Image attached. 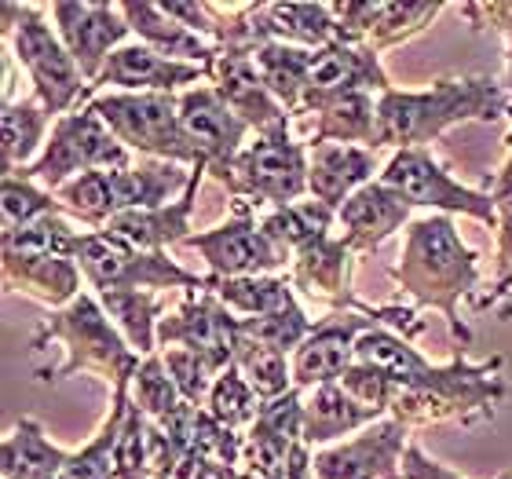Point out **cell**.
Listing matches in <instances>:
<instances>
[{
    "instance_id": "cell-1",
    "label": "cell",
    "mask_w": 512,
    "mask_h": 479,
    "mask_svg": "<svg viewBox=\"0 0 512 479\" xmlns=\"http://www.w3.org/2000/svg\"><path fill=\"white\" fill-rule=\"evenodd\" d=\"M476 249L461 242L454 216L432 213L421 220H410L403 231L399 264L392 267V278L399 282L406 297H414L417 308L443 311L450 333L461 344H472V330L458 319V300L476 289L480 267Z\"/></svg>"
},
{
    "instance_id": "cell-2",
    "label": "cell",
    "mask_w": 512,
    "mask_h": 479,
    "mask_svg": "<svg viewBox=\"0 0 512 479\" xmlns=\"http://www.w3.org/2000/svg\"><path fill=\"white\" fill-rule=\"evenodd\" d=\"M509 114V96L491 77L465 81H436L428 92H399L388 88L377 96L374 150H417L439 139L450 125L465 121H498Z\"/></svg>"
},
{
    "instance_id": "cell-3",
    "label": "cell",
    "mask_w": 512,
    "mask_h": 479,
    "mask_svg": "<svg viewBox=\"0 0 512 479\" xmlns=\"http://www.w3.org/2000/svg\"><path fill=\"white\" fill-rule=\"evenodd\" d=\"M502 366V355L487 362H469L465 355H458L447 366H428L414 384L395 388L388 417H395L410 432L428 425H447V421L454 425L494 421L498 403L509 395Z\"/></svg>"
},
{
    "instance_id": "cell-4",
    "label": "cell",
    "mask_w": 512,
    "mask_h": 479,
    "mask_svg": "<svg viewBox=\"0 0 512 479\" xmlns=\"http://www.w3.org/2000/svg\"><path fill=\"white\" fill-rule=\"evenodd\" d=\"M48 341L63 344L66 362L59 370H37L41 381H63L70 373H99L110 388H121V384H132L139 362H143L128 348V341L92 293H81L74 304H66L44 319L41 330L33 333V348H44Z\"/></svg>"
},
{
    "instance_id": "cell-5",
    "label": "cell",
    "mask_w": 512,
    "mask_h": 479,
    "mask_svg": "<svg viewBox=\"0 0 512 479\" xmlns=\"http://www.w3.org/2000/svg\"><path fill=\"white\" fill-rule=\"evenodd\" d=\"M191 169L176 161H139L132 169H99L85 172L55 191L66 216H77L85 227L103 231V227L121 213H143V209H161L172 205L176 191H187Z\"/></svg>"
},
{
    "instance_id": "cell-6",
    "label": "cell",
    "mask_w": 512,
    "mask_h": 479,
    "mask_svg": "<svg viewBox=\"0 0 512 479\" xmlns=\"http://www.w3.org/2000/svg\"><path fill=\"white\" fill-rule=\"evenodd\" d=\"M4 37L22 70L33 81V96L55 121L92 103L85 74L77 70L74 55L66 52L63 37L48 26L44 4H4Z\"/></svg>"
},
{
    "instance_id": "cell-7",
    "label": "cell",
    "mask_w": 512,
    "mask_h": 479,
    "mask_svg": "<svg viewBox=\"0 0 512 479\" xmlns=\"http://www.w3.org/2000/svg\"><path fill=\"white\" fill-rule=\"evenodd\" d=\"M220 187L231 194V216H260L267 209L308 198V143H297L289 128L256 136L231 165Z\"/></svg>"
},
{
    "instance_id": "cell-8",
    "label": "cell",
    "mask_w": 512,
    "mask_h": 479,
    "mask_svg": "<svg viewBox=\"0 0 512 479\" xmlns=\"http://www.w3.org/2000/svg\"><path fill=\"white\" fill-rule=\"evenodd\" d=\"M88 107L107 121V128L132 154H147L154 161H176L187 169L205 165L202 150L194 147L180 121V96L165 92H107Z\"/></svg>"
},
{
    "instance_id": "cell-9",
    "label": "cell",
    "mask_w": 512,
    "mask_h": 479,
    "mask_svg": "<svg viewBox=\"0 0 512 479\" xmlns=\"http://www.w3.org/2000/svg\"><path fill=\"white\" fill-rule=\"evenodd\" d=\"M132 150L121 147V139L107 128L92 107H81L74 114L55 121L52 136L44 143L41 158L19 169L15 176L37 183L44 191H59L70 180L99 169H132Z\"/></svg>"
},
{
    "instance_id": "cell-10",
    "label": "cell",
    "mask_w": 512,
    "mask_h": 479,
    "mask_svg": "<svg viewBox=\"0 0 512 479\" xmlns=\"http://www.w3.org/2000/svg\"><path fill=\"white\" fill-rule=\"evenodd\" d=\"M74 264L85 282L99 293H125V289H209V275L183 271L169 253H139L132 245L110 238L107 231H81L74 249Z\"/></svg>"
},
{
    "instance_id": "cell-11",
    "label": "cell",
    "mask_w": 512,
    "mask_h": 479,
    "mask_svg": "<svg viewBox=\"0 0 512 479\" xmlns=\"http://www.w3.org/2000/svg\"><path fill=\"white\" fill-rule=\"evenodd\" d=\"M377 180L384 187H392L395 194H403L414 209H436L443 216H472L487 227H498V205H494L491 191H472L465 183L450 180V172L439 165L425 147L417 150H395L392 161L381 169Z\"/></svg>"
},
{
    "instance_id": "cell-12",
    "label": "cell",
    "mask_w": 512,
    "mask_h": 479,
    "mask_svg": "<svg viewBox=\"0 0 512 479\" xmlns=\"http://www.w3.org/2000/svg\"><path fill=\"white\" fill-rule=\"evenodd\" d=\"M238 344H242V319L224 308V300L213 289L187 293L180 311L161 319L158 326V348H191L213 362L216 373L235 366Z\"/></svg>"
},
{
    "instance_id": "cell-13",
    "label": "cell",
    "mask_w": 512,
    "mask_h": 479,
    "mask_svg": "<svg viewBox=\"0 0 512 479\" xmlns=\"http://www.w3.org/2000/svg\"><path fill=\"white\" fill-rule=\"evenodd\" d=\"M410 447V428L395 417L363 428L355 439L311 454L315 479H403V454Z\"/></svg>"
},
{
    "instance_id": "cell-14",
    "label": "cell",
    "mask_w": 512,
    "mask_h": 479,
    "mask_svg": "<svg viewBox=\"0 0 512 479\" xmlns=\"http://www.w3.org/2000/svg\"><path fill=\"white\" fill-rule=\"evenodd\" d=\"M183 245L198 249L205 256V264L213 267L216 278H260L293 264L289 253H282L264 235L256 216H231L227 224L213 227V231H198Z\"/></svg>"
},
{
    "instance_id": "cell-15",
    "label": "cell",
    "mask_w": 512,
    "mask_h": 479,
    "mask_svg": "<svg viewBox=\"0 0 512 479\" xmlns=\"http://www.w3.org/2000/svg\"><path fill=\"white\" fill-rule=\"evenodd\" d=\"M48 15L55 19V33L63 37L66 52L74 55L77 70L85 74L88 88L96 85L110 55L118 52L125 37L132 33L128 19L121 15V4H52Z\"/></svg>"
},
{
    "instance_id": "cell-16",
    "label": "cell",
    "mask_w": 512,
    "mask_h": 479,
    "mask_svg": "<svg viewBox=\"0 0 512 479\" xmlns=\"http://www.w3.org/2000/svg\"><path fill=\"white\" fill-rule=\"evenodd\" d=\"M180 121L187 128V136L194 139V147L202 150L205 172L216 183L231 172L238 154L246 150V136L253 132L235 110L227 107L224 99L216 96L213 85H198L180 92Z\"/></svg>"
},
{
    "instance_id": "cell-17",
    "label": "cell",
    "mask_w": 512,
    "mask_h": 479,
    "mask_svg": "<svg viewBox=\"0 0 512 479\" xmlns=\"http://www.w3.org/2000/svg\"><path fill=\"white\" fill-rule=\"evenodd\" d=\"M209 85L256 136L275 132V128H289L293 114L267 92V85L256 74L253 52H246V48H220V55L209 66Z\"/></svg>"
},
{
    "instance_id": "cell-18",
    "label": "cell",
    "mask_w": 512,
    "mask_h": 479,
    "mask_svg": "<svg viewBox=\"0 0 512 479\" xmlns=\"http://www.w3.org/2000/svg\"><path fill=\"white\" fill-rule=\"evenodd\" d=\"M388 88H392V81H388L381 59L374 52L333 41L330 48L315 52V66H311L300 114H315L319 107L341 96H352V92H377L381 96Z\"/></svg>"
},
{
    "instance_id": "cell-19",
    "label": "cell",
    "mask_w": 512,
    "mask_h": 479,
    "mask_svg": "<svg viewBox=\"0 0 512 479\" xmlns=\"http://www.w3.org/2000/svg\"><path fill=\"white\" fill-rule=\"evenodd\" d=\"M410 213H414V205L406 202L403 194H395L392 187H384L381 180H374L366 183L363 191H355L337 209V231H341V242L348 253L370 256L395 231L410 227Z\"/></svg>"
},
{
    "instance_id": "cell-20",
    "label": "cell",
    "mask_w": 512,
    "mask_h": 479,
    "mask_svg": "<svg viewBox=\"0 0 512 479\" xmlns=\"http://www.w3.org/2000/svg\"><path fill=\"white\" fill-rule=\"evenodd\" d=\"M209 81V66H194L169 59V55L154 52L150 44H121L118 52L110 55V63L103 66L99 81L88 92L96 99L99 88H118V92H165L172 96L183 85H198Z\"/></svg>"
},
{
    "instance_id": "cell-21",
    "label": "cell",
    "mask_w": 512,
    "mask_h": 479,
    "mask_svg": "<svg viewBox=\"0 0 512 479\" xmlns=\"http://www.w3.org/2000/svg\"><path fill=\"white\" fill-rule=\"evenodd\" d=\"M202 176H209L205 165L191 169V183L180 194V202L161 205V209H143V213H121L103 231L139 249V253H169V245H183L191 238V216L194 205H198V191H202Z\"/></svg>"
},
{
    "instance_id": "cell-22",
    "label": "cell",
    "mask_w": 512,
    "mask_h": 479,
    "mask_svg": "<svg viewBox=\"0 0 512 479\" xmlns=\"http://www.w3.org/2000/svg\"><path fill=\"white\" fill-rule=\"evenodd\" d=\"M352 260L355 256L344 249L341 238H319L293 253L289 282L293 289L308 293L311 300L330 304L333 311H370L352 293Z\"/></svg>"
},
{
    "instance_id": "cell-23",
    "label": "cell",
    "mask_w": 512,
    "mask_h": 479,
    "mask_svg": "<svg viewBox=\"0 0 512 479\" xmlns=\"http://www.w3.org/2000/svg\"><path fill=\"white\" fill-rule=\"evenodd\" d=\"M377 150L348 147V143H322L308 147V198L341 209L355 191L374 183Z\"/></svg>"
},
{
    "instance_id": "cell-24",
    "label": "cell",
    "mask_w": 512,
    "mask_h": 479,
    "mask_svg": "<svg viewBox=\"0 0 512 479\" xmlns=\"http://www.w3.org/2000/svg\"><path fill=\"white\" fill-rule=\"evenodd\" d=\"M388 410L366 406L355 395H348L341 384H322L304 392V421H300V439L308 447H326L341 436H359L363 428L384 421Z\"/></svg>"
},
{
    "instance_id": "cell-25",
    "label": "cell",
    "mask_w": 512,
    "mask_h": 479,
    "mask_svg": "<svg viewBox=\"0 0 512 479\" xmlns=\"http://www.w3.org/2000/svg\"><path fill=\"white\" fill-rule=\"evenodd\" d=\"M81 267L66 256L8 253L4 249V289L41 300L44 308H66L81 297Z\"/></svg>"
},
{
    "instance_id": "cell-26",
    "label": "cell",
    "mask_w": 512,
    "mask_h": 479,
    "mask_svg": "<svg viewBox=\"0 0 512 479\" xmlns=\"http://www.w3.org/2000/svg\"><path fill=\"white\" fill-rule=\"evenodd\" d=\"M121 15L128 19L132 33L139 41L150 44L154 52L169 55V59H180V63H194V66H213V59L220 55L213 41L198 37L194 30H187L180 19H172L165 4H150V0H128L121 4Z\"/></svg>"
},
{
    "instance_id": "cell-27",
    "label": "cell",
    "mask_w": 512,
    "mask_h": 479,
    "mask_svg": "<svg viewBox=\"0 0 512 479\" xmlns=\"http://www.w3.org/2000/svg\"><path fill=\"white\" fill-rule=\"evenodd\" d=\"M63 447H55L37 417H19L4 436V479H59L66 469Z\"/></svg>"
},
{
    "instance_id": "cell-28",
    "label": "cell",
    "mask_w": 512,
    "mask_h": 479,
    "mask_svg": "<svg viewBox=\"0 0 512 479\" xmlns=\"http://www.w3.org/2000/svg\"><path fill=\"white\" fill-rule=\"evenodd\" d=\"M253 63L260 81L267 85V92L289 114H300V103H304V92H308L311 66H315V52L311 48H297V44L267 41L260 48H253Z\"/></svg>"
},
{
    "instance_id": "cell-29",
    "label": "cell",
    "mask_w": 512,
    "mask_h": 479,
    "mask_svg": "<svg viewBox=\"0 0 512 479\" xmlns=\"http://www.w3.org/2000/svg\"><path fill=\"white\" fill-rule=\"evenodd\" d=\"M256 224L264 227V235L293 260V253H300L304 245L330 238V231L337 227V209L315 202V198H304V202L282 205V209H267L256 216Z\"/></svg>"
},
{
    "instance_id": "cell-30",
    "label": "cell",
    "mask_w": 512,
    "mask_h": 479,
    "mask_svg": "<svg viewBox=\"0 0 512 479\" xmlns=\"http://www.w3.org/2000/svg\"><path fill=\"white\" fill-rule=\"evenodd\" d=\"M99 304L110 315V322L118 326V333L128 341V348L147 359L158 352V326L165 300L150 289H125V293H99Z\"/></svg>"
},
{
    "instance_id": "cell-31",
    "label": "cell",
    "mask_w": 512,
    "mask_h": 479,
    "mask_svg": "<svg viewBox=\"0 0 512 479\" xmlns=\"http://www.w3.org/2000/svg\"><path fill=\"white\" fill-rule=\"evenodd\" d=\"M315 128L308 136V147H322V143H370L374 150V128H377V99L374 92H352L326 103L315 110Z\"/></svg>"
},
{
    "instance_id": "cell-32",
    "label": "cell",
    "mask_w": 512,
    "mask_h": 479,
    "mask_svg": "<svg viewBox=\"0 0 512 479\" xmlns=\"http://www.w3.org/2000/svg\"><path fill=\"white\" fill-rule=\"evenodd\" d=\"M0 125H4V176H8V172H19L41 158L37 150H44V143H48L44 136H48V128H55V118L30 92L26 99L4 103Z\"/></svg>"
},
{
    "instance_id": "cell-33",
    "label": "cell",
    "mask_w": 512,
    "mask_h": 479,
    "mask_svg": "<svg viewBox=\"0 0 512 479\" xmlns=\"http://www.w3.org/2000/svg\"><path fill=\"white\" fill-rule=\"evenodd\" d=\"M209 289L224 300L227 311H235L242 319L256 315H271V311L286 308L293 297V282L289 275H260V278H216L209 275Z\"/></svg>"
},
{
    "instance_id": "cell-34",
    "label": "cell",
    "mask_w": 512,
    "mask_h": 479,
    "mask_svg": "<svg viewBox=\"0 0 512 479\" xmlns=\"http://www.w3.org/2000/svg\"><path fill=\"white\" fill-rule=\"evenodd\" d=\"M125 410H128V384H121V388H114V406H110V417L103 421L96 439L70 454V461H66V469L59 479H114L118 476V472H114V447H118Z\"/></svg>"
},
{
    "instance_id": "cell-35",
    "label": "cell",
    "mask_w": 512,
    "mask_h": 479,
    "mask_svg": "<svg viewBox=\"0 0 512 479\" xmlns=\"http://www.w3.org/2000/svg\"><path fill=\"white\" fill-rule=\"evenodd\" d=\"M260 395L253 392V384L242 377V370L238 366H231V370H224L220 377H216L213 392H209V403H205V414L213 417V421H220L224 428H231V432H242L246 436L249 428H253V421L260 417Z\"/></svg>"
},
{
    "instance_id": "cell-36",
    "label": "cell",
    "mask_w": 512,
    "mask_h": 479,
    "mask_svg": "<svg viewBox=\"0 0 512 479\" xmlns=\"http://www.w3.org/2000/svg\"><path fill=\"white\" fill-rule=\"evenodd\" d=\"M235 366L242 370V377L253 384V392L260 395V403H271V399H282L286 392H293V366L286 362V355L275 352V348H267V344L242 337Z\"/></svg>"
},
{
    "instance_id": "cell-37",
    "label": "cell",
    "mask_w": 512,
    "mask_h": 479,
    "mask_svg": "<svg viewBox=\"0 0 512 479\" xmlns=\"http://www.w3.org/2000/svg\"><path fill=\"white\" fill-rule=\"evenodd\" d=\"M128 395H132V403H136L139 410L147 414V421H154V425H165V421L183 406L180 388H176V381H172L169 370H165L161 352L147 355V359L139 362L136 377L128 384Z\"/></svg>"
},
{
    "instance_id": "cell-38",
    "label": "cell",
    "mask_w": 512,
    "mask_h": 479,
    "mask_svg": "<svg viewBox=\"0 0 512 479\" xmlns=\"http://www.w3.org/2000/svg\"><path fill=\"white\" fill-rule=\"evenodd\" d=\"M311 330H315V319H308V311L300 308L297 300H289L286 308L271 311V315L242 319V337L267 344V348H275L282 355L297 352L300 344L311 337Z\"/></svg>"
},
{
    "instance_id": "cell-39",
    "label": "cell",
    "mask_w": 512,
    "mask_h": 479,
    "mask_svg": "<svg viewBox=\"0 0 512 479\" xmlns=\"http://www.w3.org/2000/svg\"><path fill=\"white\" fill-rule=\"evenodd\" d=\"M439 11H443V4H384L381 0L363 48L374 55L384 52V48H392V44L406 41V37L421 33L425 26H432Z\"/></svg>"
},
{
    "instance_id": "cell-40",
    "label": "cell",
    "mask_w": 512,
    "mask_h": 479,
    "mask_svg": "<svg viewBox=\"0 0 512 479\" xmlns=\"http://www.w3.org/2000/svg\"><path fill=\"white\" fill-rule=\"evenodd\" d=\"M66 216V209L59 205L52 191H44L37 183L22 180L15 172L4 176V235L11 231H22V227L37 224L44 216Z\"/></svg>"
},
{
    "instance_id": "cell-41",
    "label": "cell",
    "mask_w": 512,
    "mask_h": 479,
    "mask_svg": "<svg viewBox=\"0 0 512 479\" xmlns=\"http://www.w3.org/2000/svg\"><path fill=\"white\" fill-rule=\"evenodd\" d=\"M77 231L74 224H66V216H44L37 224L22 227V231H11L4 235V249L8 253H41V256H66V260H74V249H77Z\"/></svg>"
},
{
    "instance_id": "cell-42",
    "label": "cell",
    "mask_w": 512,
    "mask_h": 479,
    "mask_svg": "<svg viewBox=\"0 0 512 479\" xmlns=\"http://www.w3.org/2000/svg\"><path fill=\"white\" fill-rule=\"evenodd\" d=\"M161 359H165V370H169V377L176 381V388H180V399L183 403L198 406V410H205V403H209V392H213L216 384V366L209 359H202L198 352H191V348H158Z\"/></svg>"
},
{
    "instance_id": "cell-43",
    "label": "cell",
    "mask_w": 512,
    "mask_h": 479,
    "mask_svg": "<svg viewBox=\"0 0 512 479\" xmlns=\"http://www.w3.org/2000/svg\"><path fill=\"white\" fill-rule=\"evenodd\" d=\"M399 472H403V479H465V476H458L454 469H447V465H439V461L428 458L414 439H410V447H406L403 469H399Z\"/></svg>"
},
{
    "instance_id": "cell-44",
    "label": "cell",
    "mask_w": 512,
    "mask_h": 479,
    "mask_svg": "<svg viewBox=\"0 0 512 479\" xmlns=\"http://www.w3.org/2000/svg\"><path fill=\"white\" fill-rule=\"evenodd\" d=\"M491 198H494V205H498V213H509L512 209V132H509V161H505V169L498 172V183H494Z\"/></svg>"
},
{
    "instance_id": "cell-45",
    "label": "cell",
    "mask_w": 512,
    "mask_h": 479,
    "mask_svg": "<svg viewBox=\"0 0 512 479\" xmlns=\"http://www.w3.org/2000/svg\"><path fill=\"white\" fill-rule=\"evenodd\" d=\"M231 479H253V476H246V472L238 469V472H235V476H231Z\"/></svg>"
},
{
    "instance_id": "cell-46",
    "label": "cell",
    "mask_w": 512,
    "mask_h": 479,
    "mask_svg": "<svg viewBox=\"0 0 512 479\" xmlns=\"http://www.w3.org/2000/svg\"><path fill=\"white\" fill-rule=\"evenodd\" d=\"M498 479H512V469H509V472H502V476H498Z\"/></svg>"
}]
</instances>
